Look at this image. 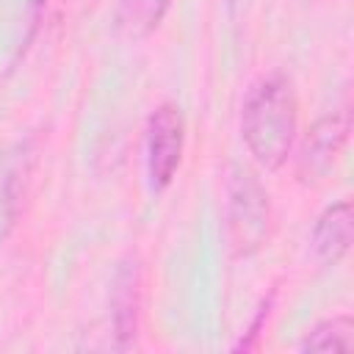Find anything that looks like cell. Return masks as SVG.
I'll return each mask as SVG.
<instances>
[{
    "instance_id": "7",
    "label": "cell",
    "mask_w": 354,
    "mask_h": 354,
    "mask_svg": "<svg viewBox=\"0 0 354 354\" xmlns=\"http://www.w3.org/2000/svg\"><path fill=\"white\" fill-rule=\"evenodd\" d=\"M351 241H354L351 202L340 199V202L326 205L318 213L313 232H310V252H313L315 263L324 268L340 266L351 252Z\"/></svg>"
},
{
    "instance_id": "9",
    "label": "cell",
    "mask_w": 354,
    "mask_h": 354,
    "mask_svg": "<svg viewBox=\"0 0 354 354\" xmlns=\"http://www.w3.org/2000/svg\"><path fill=\"white\" fill-rule=\"evenodd\" d=\"M299 351H351L354 348V318L348 313L318 321L296 346Z\"/></svg>"
},
{
    "instance_id": "6",
    "label": "cell",
    "mask_w": 354,
    "mask_h": 354,
    "mask_svg": "<svg viewBox=\"0 0 354 354\" xmlns=\"http://www.w3.org/2000/svg\"><path fill=\"white\" fill-rule=\"evenodd\" d=\"M36 160H39L36 138L17 141L0 158V249L25 210V199L30 191Z\"/></svg>"
},
{
    "instance_id": "4",
    "label": "cell",
    "mask_w": 354,
    "mask_h": 354,
    "mask_svg": "<svg viewBox=\"0 0 354 354\" xmlns=\"http://www.w3.org/2000/svg\"><path fill=\"white\" fill-rule=\"evenodd\" d=\"M348 133H351V108H348V102H343L340 108L326 111L324 116H318L307 127V133L299 144V152H296V177H299V183H304V185L321 183L329 174L337 155L343 152V147L348 141Z\"/></svg>"
},
{
    "instance_id": "10",
    "label": "cell",
    "mask_w": 354,
    "mask_h": 354,
    "mask_svg": "<svg viewBox=\"0 0 354 354\" xmlns=\"http://www.w3.org/2000/svg\"><path fill=\"white\" fill-rule=\"evenodd\" d=\"M274 290L268 293V299H263L260 301V307H257V313H254V318H252V324L246 326V332H243V337L235 343V351H249V348H257V337L263 335V329H266V324H268V315H271V307H274Z\"/></svg>"
},
{
    "instance_id": "5",
    "label": "cell",
    "mask_w": 354,
    "mask_h": 354,
    "mask_svg": "<svg viewBox=\"0 0 354 354\" xmlns=\"http://www.w3.org/2000/svg\"><path fill=\"white\" fill-rule=\"evenodd\" d=\"M144 301V263L136 252L124 254L111 279V335L113 348L127 351L138 343Z\"/></svg>"
},
{
    "instance_id": "8",
    "label": "cell",
    "mask_w": 354,
    "mask_h": 354,
    "mask_svg": "<svg viewBox=\"0 0 354 354\" xmlns=\"http://www.w3.org/2000/svg\"><path fill=\"white\" fill-rule=\"evenodd\" d=\"M169 8L171 0H116L113 30L124 41H141L163 25Z\"/></svg>"
},
{
    "instance_id": "1",
    "label": "cell",
    "mask_w": 354,
    "mask_h": 354,
    "mask_svg": "<svg viewBox=\"0 0 354 354\" xmlns=\"http://www.w3.org/2000/svg\"><path fill=\"white\" fill-rule=\"evenodd\" d=\"M241 141L263 171H279L299 141V97L288 72L268 69L257 75L241 102Z\"/></svg>"
},
{
    "instance_id": "2",
    "label": "cell",
    "mask_w": 354,
    "mask_h": 354,
    "mask_svg": "<svg viewBox=\"0 0 354 354\" xmlns=\"http://www.w3.org/2000/svg\"><path fill=\"white\" fill-rule=\"evenodd\" d=\"M224 235L232 257H254L271 238V196L243 163H230L224 177Z\"/></svg>"
},
{
    "instance_id": "3",
    "label": "cell",
    "mask_w": 354,
    "mask_h": 354,
    "mask_svg": "<svg viewBox=\"0 0 354 354\" xmlns=\"http://www.w3.org/2000/svg\"><path fill=\"white\" fill-rule=\"evenodd\" d=\"M185 149V116L177 102H160L144 130V163L152 191H163L180 171Z\"/></svg>"
}]
</instances>
